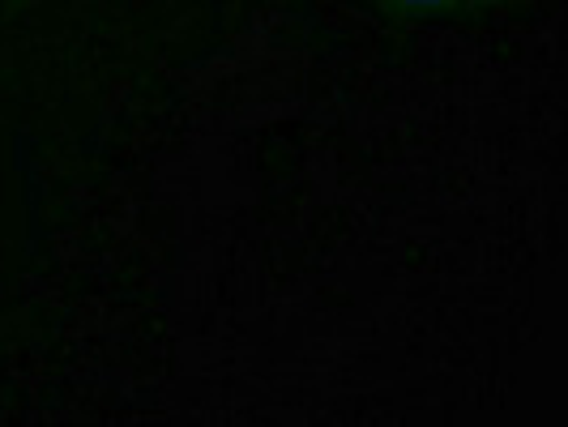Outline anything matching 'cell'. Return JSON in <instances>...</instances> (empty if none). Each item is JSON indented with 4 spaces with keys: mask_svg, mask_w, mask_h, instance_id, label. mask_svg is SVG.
Returning a JSON list of instances; mask_svg holds the SVG:
<instances>
[{
    "mask_svg": "<svg viewBox=\"0 0 568 427\" xmlns=\"http://www.w3.org/2000/svg\"><path fill=\"white\" fill-rule=\"evenodd\" d=\"M406 4H440V0H406Z\"/></svg>",
    "mask_w": 568,
    "mask_h": 427,
    "instance_id": "6da1fadb",
    "label": "cell"
}]
</instances>
